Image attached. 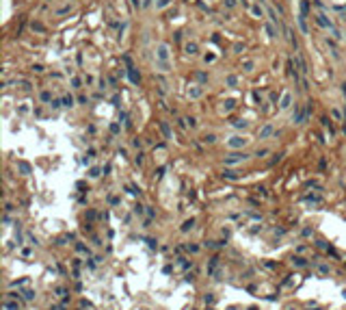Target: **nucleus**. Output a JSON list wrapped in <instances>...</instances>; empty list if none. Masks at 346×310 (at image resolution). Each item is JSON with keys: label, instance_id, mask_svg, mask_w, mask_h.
I'll return each mask as SVG.
<instances>
[{"label": "nucleus", "instance_id": "obj_1", "mask_svg": "<svg viewBox=\"0 0 346 310\" xmlns=\"http://www.w3.org/2000/svg\"><path fill=\"white\" fill-rule=\"evenodd\" d=\"M244 158H249V156H247V154H242V152L227 154V156H225V165H238V163H242Z\"/></svg>", "mask_w": 346, "mask_h": 310}, {"label": "nucleus", "instance_id": "obj_2", "mask_svg": "<svg viewBox=\"0 0 346 310\" xmlns=\"http://www.w3.org/2000/svg\"><path fill=\"white\" fill-rule=\"evenodd\" d=\"M156 61H169V46H167V43H158V48H156Z\"/></svg>", "mask_w": 346, "mask_h": 310}, {"label": "nucleus", "instance_id": "obj_3", "mask_svg": "<svg viewBox=\"0 0 346 310\" xmlns=\"http://www.w3.org/2000/svg\"><path fill=\"white\" fill-rule=\"evenodd\" d=\"M316 22H318V24H320V26H322V28H329V30H331V33H333V30H335V26H333V22H331V20H329V17H327V15H325V13H318V15H316Z\"/></svg>", "mask_w": 346, "mask_h": 310}, {"label": "nucleus", "instance_id": "obj_4", "mask_svg": "<svg viewBox=\"0 0 346 310\" xmlns=\"http://www.w3.org/2000/svg\"><path fill=\"white\" fill-rule=\"evenodd\" d=\"M227 145H229V148H234V150H238V148H242V145H247V139L236 135V137H231V139L227 141Z\"/></svg>", "mask_w": 346, "mask_h": 310}, {"label": "nucleus", "instance_id": "obj_5", "mask_svg": "<svg viewBox=\"0 0 346 310\" xmlns=\"http://www.w3.org/2000/svg\"><path fill=\"white\" fill-rule=\"evenodd\" d=\"M218 260H221L218 256H212V258H210V262H208V273H210V275H216V267H218Z\"/></svg>", "mask_w": 346, "mask_h": 310}, {"label": "nucleus", "instance_id": "obj_6", "mask_svg": "<svg viewBox=\"0 0 346 310\" xmlns=\"http://www.w3.org/2000/svg\"><path fill=\"white\" fill-rule=\"evenodd\" d=\"M223 178H225V180L236 182V180H240V174H238V171H234V169H225V171H223Z\"/></svg>", "mask_w": 346, "mask_h": 310}, {"label": "nucleus", "instance_id": "obj_7", "mask_svg": "<svg viewBox=\"0 0 346 310\" xmlns=\"http://www.w3.org/2000/svg\"><path fill=\"white\" fill-rule=\"evenodd\" d=\"M128 76H130V80H132L134 85H139V80H141V74H139V72H136L132 65L128 67Z\"/></svg>", "mask_w": 346, "mask_h": 310}, {"label": "nucleus", "instance_id": "obj_8", "mask_svg": "<svg viewBox=\"0 0 346 310\" xmlns=\"http://www.w3.org/2000/svg\"><path fill=\"white\" fill-rule=\"evenodd\" d=\"M281 108H290L292 106V95L290 93H284V98H281V104H279Z\"/></svg>", "mask_w": 346, "mask_h": 310}, {"label": "nucleus", "instance_id": "obj_9", "mask_svg": "<svg viewBox=\"0 0 346 310\" xmlns=\"http://www.w3.org/2000/svg\"><path fill=\"white\" fill-rule=\"evenodd\" d=\"M17 169H20L22 176H28V174H30V165H28V163H24V161L17 163Z\"/></svg>", "mask_w": 346, "mask_h": 310}, {"label": "nucleus", "instance_id": "obj_10", "mask_svg": "<svg viewBox=\"0 0 346 310\" xmlns=\"http://www.w3.org/2000/svg\"><path fill=\"white\" fill-rule=\"evenodd\" d=\"M299 26H301L303 35H307V33H309V28H307V17H305V15H301V13H299Z\"/></svg>", "mask_w": 346, "mask_h": 310}, {"label": "nucleus", "instance_id": "obj_11", "mask_svg": "<svg viewBox=\"0 0 346 310\" xmlns=\"http://www.w3.org/2000/svg\"><path fill=\"white\" fill-rule=\"evenodd\" d=\"M156 67L160 72H171V63L169 61H156Z\"/></svg>", "mask_w": 346, "mask_h": 310}, {"label": "nucleus", "instance_id": "obj_12", "mask_svg": "<svg viewBox=\"0 0 346 310\" xmlns=\"http://www.w3.org/2000/svg\"><path fill=\"white\" fill-rule=\"evenodd\" d=\"M273 135V126L268 124V126H264L262 130H260V139H266V137H270Z\"/></svg>", "mask_w": 346, "mask_h": 310}, {"label": "nucleus", "instance_id": "obj_13", "mask_svg": "<svg viewBox=\"0 0 346 310\" xmlns=\"http://www.w3.org/2000/svg\"><path fill=\"white\" fill-rule=\"evenodd\" d=\"M160 130H162V135H165V139H171V128H169L167 122H160Z\"/></svg>", "mask_w": 346, "mask_h": 310}, {"label": "nucleus", "instance_id": "obj_14", "mask_svg": "<svg viewBox=\"0 0 346 310\" xmlns=\"http://www.w3.org/2000/svg\"><path fill=\"white\" fill-rule=\"evenodd\" d=\"M193 228H195V219H186L184 223H182L180 230H182V232H188V230H193Z\"/></svg>", "mask_w": 346, "mask_h": 310}, {"label": "nucleus", "instance_id": "obj_15", "mask_svg": "<svg viewBox=\"0 0 346 310\" xmlns=\"http://www.w3.org/2000/svg\"><path fill=\"white\" fill-rule=\"evenodd\" d=\"M292 265H294V267H307V260H305V258H301V256H294V258H292Z\"/></svg>", "mask_w": 346, "mask_h": 310}, {"label": "nucleus", "instance_id": "obj_16", "mask_svg": "<svg viewBox=\"0 0 346 310\" xmlns=\"http://www.w3.org/2000/svg\"><path fill=\"white\" fill-rule=\"evenodd\" d=\"M297 63H299V67H301V72H303V74H307V63H305L303 61V57H301V54H297Z\"/></svg>", "mask_w": 346, "mask_h": 310}, {"label": "nucleus", "instance_id": "obj_17", "mask_svg": "<svg viewBox=\"0 0 346 310\" xmlns=\"http://www.w3.org/2000/svg\"><path fill=\"white\" fill-rule=\"evenodd\" d=\"M301 15H309V0H301Z\"/></svg>", "mask_w": 346, "mask_h": 310}, {"label": "nucleus", "instance_id": "obj_18", "mask_svg": "<svg viewBox=\"0 0 346 310\" xmlns=\"http://www.w3.org/2000/svg\"><path fill=\"white\" fill-rule=\"evenodd\" d=\"M184 50H186V54H197V43H186L184 46Z\"/></svg>", "mask_w": 346, "mask_h": 310}, {"label": "nucleus", "instance_id": "obj_19", "mask_svg": "<svg viewBox=\"0 0 346 310\" xmlns=\"http://www.w3.org/2000/svg\"><path fill=\"white\" fill-rule=\"evenodd\" d=\"M74 102H76V100L71 98V95H65V98H63V106H65V108H71V106H74Z\"/></svg>", "mask_w": 346, "mask_h": 310}, {"label": "nucleus", "instance_id": "obj_20", "mask_svg": "<svg viewBox=\"0 0 346 310\" xmlns=\"http://www.w3.org/2000/svg\"><path fill=\"white\" fill-rule=\"evenodd\" d=\"M266 13H268V17H270V24H275V26H279V17H277V15H275V11H273V9H268V11H266Z\"/></svg>", "mask_w": 346, "mask_h": 310}, {"label": "nucleus", "instance_id": "obj_21", "mask_svg": "<svg viewBox=\"0 0 346 310\" xmlns=\"http://www.w3.org/2000/svg\"><path fill=\"white\" fill-rule=\"evenodd\" d=\"M177 262H180L182 269H190V267H193V260H186V258H177Z\"/></svg>", "mask_w": 346, "mask_h": 310}, {"label": "nucleus", "instance_id": "obj_22", "mask_svg": "<svg viewBox=\"0 0 346 310\" xmlns=\"http://www.w3.org/2000/svg\"><path fill=\"white\" fill-rule=\"evenodd\" d=\"M22 297H24L26 299V302H33V299H35V291H24V293H22Z\"/></svg>", "mask_w": 346, "mask_h": 310}, {"label": "nucleus", "instance_id": "obj_23", "mask_svg": "<svg viewBox=\"0 0 346 310\" xmlns=\"http://www.w3.org/2000/svg\"><path fill=\"white\" fill-rule=\"evenodd\" d=\"M145 208H147V206H143V204H134V215H143Z\"/></svg>", "mask_w": 346, "mask_h": 310}, {"label": "nucleus", "instance_id": "obj_24", "mask_svg": "<svg viewBox=\"0 0 346 310\" xmlns=\"http://www.w3.org/2000/svg\"><path fill=\"white\" fill-rule=\"evenodd\" d=\"M266 33L270 37H277V30H275V24H266Z\"/></svg>", "mask_w": 346, "mask_h": 310}, {"label": "nucleus", "instance_id": "obj_25", "mask_svg": "<svg viewBox=\"0 0 346 310\" xmlns=\"http://www.w3.org/2000/svg\"><path fill=\"white\" fill-rule=\"evenodd\" d=\"M145 243L149 245V249H158V241L156 239H145Z\"/></svg>", "mask_w": 346, "mask_h": 310}, {"label": "nucleus", "instance_id": "obj_26", "mask_svg": "<svg viewBox=\"0 0 346 310\" xmlns=\"http://www.w3.org/2000/svg\"><path fill=\"white\" fill-rule=\"evenodd\" d=\"M89 178H100V167H91V169H89Z\"/></svg>", "mask_w": 346, "mask_h": 310}, {"label": "nucleus", "instance_id": "obj_27", "mask_svg": "<svg viewBox=\"0 0 346 310\" xmlns=\"http://www.w3.org/2000/svg\"><path fill=\"white\" fill-rule=\"evenodd\" d=\"M234 126H236V128H247L249 122H244V119H236V122H234Z\"/></svg>", "mask_w": 346, "mask_h": 310}, {"label": "nucleus", "instance_id": "obj_28", "mask_svg": "<svg viewBox=\"0 0 346 310\" xmlns=\"http://www.w3.org/2000/svg\"><path fill=\"white\" fill-rule=\"evenodd\" d=\"M169 4H171V0H158L156 9H165V7H169Z\"/></svg>", "mask_w": 346, "mask_h": 310}, {"label": "nucleus", "instance_id": "obj_29", "mask_svg": "<svg viewBox=\"0 0 346 310\" xmlns=\"http://www.w3.org/2000/svg\"><path fill=\"white\" fill-rule=\"evenodd\" d=\"M76 249H78L80 254H86V256H89V247H84L82 243H76Z\"/></svg>", "mask_w": 346, "mask_h": 310}, {"label": "nucleus", "instance_id": "obj_30", "mask_svg": "<svg viewBox=\"0 0 346 310\" xmlns=\"http://www.w3.org/2000/svg\"><path fill=\"white\" fill-rule=\"evenodd\" d=\"M251 13H253L255 17H264V11H262L260 7H253V9H251Z\"/></svg>", "mask_w": 346, "mask_h": 310}, {"label": "nucleus", "instance_id": "obj_31", "mask_svg": "<svg viewBox=\"0 0 346 310\" xmlns=\"http://www.w3.org/2000/svg\"><path fill=\"white\" fill-rule=\"evenodd\" d=\"M203 299H206V306H210V304H214V295H212V293H208V295H206Z\"/></svg>", "mask_w": 346, "mask_h": 310}, {"label": "nucleus", "instance_id": "obj_32", "mask_svg": "<svg viewBox=\"0 0 346 310\" xmlns=\"http://www.w3.org/2000/svg\"><path fill=\"white\" fill-rule=\"evenodd\" d=\"M111 133H113V135H119V133H121L119 124H111Z\"/></svg>", "mask_w": 346, "mask_h": 310}, {"label": "nucleus", "instance_id": "obj_33", "mask_svg": "<svg viewBox=\"0 0 346 310\" xmlns=\"http://www.w3.org/2000/svg\"><path fill=\"white\" fill-rule=\"evenodd\" d=\"M318 271H320V273H331V267L329 265H320V267H318Z\"/></svg>", "mask_w": 346, "mask_h": 310}, {"label": "nucleus", "instance_id": "obj_34", "mask_svg": "<svg viewBox=\"0 0 346 310\" xmlns=\"http://www.w3.org/2000/svg\"><path fill=\"white\" fill-rule=\"evenodd\" d=\"M186 252H190V254H197V252H199V247H197V245H186Z\"/></svg>", "mask_w": 346, "mask_h": 310}, {"label": "nucleus", "instance_id": "obj_35", "mask_svg": "<svg viewBox=\"0 0 346 310\" xmlns=\"http://www.w3.org/2000/svg\"><path fill=\"white\" fill-rule=\"evenodd\" d=\"M203 141H206V143H214L216 137H214V135H206V137H203Z\"/></svg>", "mask_w": 346, "mask_h": 310}, {"label": "nucleus", "instance_id": "obj_36", "mask_svg": "<svg viewBox=\"0 0 346 310\" xmlns=\"http://www.w3.org/2000/svg\"><path fill=\"white\" fill-rule=\"evenodd\" d=\"M236 83H238V78H236V76H227V85H231V87H234Z\"/></svg>", "mask_w": 346, "mask_h": 310}, {"label": "nucleus", "instance_id": "obj_37", "mask_svg": "<svg viewBox=\"0 0 346 310\" xmlns=\"http://www.w3.org/2000/svg\"><path fill=\"white\" fill-rule=\"evenodd\" d=\"M134 163H136V165H143V152H139V154H136Z\"/></svg>", "mask_w": 346, "mask_h": 310}, {"label": "nucleus", "instance_id": "obj_38", "mask_svg": "<svg viewBox=\"0 0 346 310\" xmlns=\"http://www.w3.org/2000/svg\"><path fill=\"white\" fill-rule=\"evenodd\" d=\"M147 217H149V219H154V217H156V211H154L152 206H147Z\"/></svg>", "mask_w": 346, "mask_h": 310}, {"label": "nucleus", "instance_id": "obj_39", "mask_svg": "<svg viewBox=\"0 0 346 310\" xmlns=\"http://www.w3.org/2000/svg\"><path fill=\"white\" fill-rule=\"evenodd\" d=\"M4 308H7V310H17V304H11V302H7V304H4Z\"/></svg>", "mask_w": 346, "mask_h": 310}, {"label": "nucleus", "instance_id": "obj_40", "mask_svg": "<svg viewBox=\"0 0 346 310\" xmlns=\"http://www.w3.org/2000/svg\"><path fill=\"white\" fill-rule=\"evenodd\" d=\"M199 95H201V89H193V91H190V98H199Z\"/></svg>", "mask_w": 346, "mask_h": 310}, {"label": "nucleus", "instance_id": "obj_41", "mask_svg": "<svg viewBox=\"0 0 346 310\" xmlns=\"http://www.w3.org/2000/svg\"><path fill=\"white\" fill-rule=\"evenodd\" d=\"M54 293H56V295H65V293H67V291H65V289H63V286H56V289H54Z\"/></svg>", "mask_w": 346, "mask_h": 310}, {"label": "nucleus", "instance_id": "obj_42", "mask_svg": "<svg viewBox=\"0 0 346 310\" xmlns=\"http://www.w3.org/2000/svg\"><path fill=\"white\" fill-rule=\"evenodd\" d=\"M225 7L227 9H234L236 7V0H225Z\"/></svg>", "mask_w": 346, "mask_h": 310}, {"label": "nucleus", "instance_id": "obj_43", "mask_svg": "<svg viewBox=\"0 0 346 310\" xmlns=\"http://www.w3.org/2000/svg\"><path fill=\"white\" fill-rule=\"evenodd\" d=\"M41 100H43V102H52V100H50V93H48V91H43V93H41Z\"/></svg>", "mask_w": 346, "mask_h": 310}, {"label": "nucleus", "instance_id": "obj_44", "mask_svg": "<svg viewBox=\"0 0 346 310\" xmlns=\"http://www.w3.org/2000/svg\"><path fill=\"white\" fill-rule=\"evenodd\" d=\"M132 7H134V9H141V7H143V2H141V0H132Z\"/></svg>", "mask_w": 346, "mask_h": 310}, {"label": "nucleus", "instance_id": "obj_45", "mask_svg": "<svg viewBox=\"0 0 346 310\" xmlns=\"http://www.w3.org/2000/svg\"><path fill=\"white\" fill-rule=\"evenodd\" d=\"M281 156H284V154H277V156H275V158H273V161H270V163H273V165H275V163H279V161H281Z\"/></svg>", "mask_w": 346, "mask_h": 310}, {"label": "nucleus", "instance_id": "obj_46", "mask_svg": "<svg viewBox=\"0 0 346 310\" xmlns=\"http://www.w3.org/2000/svg\"><path fill=\"white\" fill-rule=\"evenodd\" d=\"M266 154H268V150H257L255 156H266Z\"/></svg>", "mask_w": 346, "mask_h": 310}, {"label": "nucleus", "instance_id": "obj_47", "mask_svg": "<svg viewBox=\"0 0 346 310\" xmlns=\"http://www.w3.org/2000/svg\"><path fill=\"white\" fill-rule=\"evenodd\" d=\"M71 85H74V87H80V78H71Z\"/></svg>", "mask_w": 346, "mask_h": 310}, {"label": "nucleus", "instance_id": "obj_48", "mask_svg": "<svg viewBox=\"0 0 346 310\" xmlns=\"http://www.w3.org/2000/svg\"><path fill=\"white\" fill-rule=\"evenodd\" d=\"M33 30H39V33H41V30H43V26H41V24H33Z\"/></svg>", "mask_w": 346, "mask_h": 310}, {"label": "nucleus", "instance_id": "obj_49", "mask_svg": "<svg viewBox=\"0 0 346 310\" xmlns=\"http://www.w3.org/2000/svg\"><path fill=\"white\" fill-rule=\"evenodd\" d=\"M264 265H266L268 269H275V267H277V265H275V262H270V260H266V262H264Z\"/></svg>", "mask_w": 346, "mask_h": 310}, {"label": "nucleus", "instance_id": "obj_50", "mask_svg": "<svg viewBox=\"0 0 346 310\" xmlns=\"http://www.w3.org/2000/svg\"><path fill=\"white\" fill-rule=\"evenodd\" d=\"M78 104H86V95H80V98H78Z\"/></svg>", "mask_w": 346, "mask_h": 310}, {"label": "nucleus", "instance_id": "obj_51", "mask_svg": "<svg viewBox=\"0 0 346 310\" xmlns=\"http://www.w3.org/2000/svg\"><path fill=\"white\" fill-rule=\"evenodd\" d=\"M152 4V0H143V7H149Z\"/></svg>", "mask_w": 346, "mask_h": 310}, {"label": "nucleus", "instance_id": "obj_52", "mask_svg": "<svg viewBox=\"0 0 346 310\" xmlns=\"http://www.w3.org/2000/svg\"><path fill=\"white\" fill-rule=\"evenodd\" d=\"M342 93L346 95V83H342Z\"/></svg>", "mask_w": 346, "mask_h": 310}, {"label": "nucleus", "instance_id": "obj_53", "mask_svg": "<svg viewBox=\"0 0 346 310\" xmlns=\"http://www.w3.org/2000/svg\"><path fill=\"white\" fill-rule=\"evenodd\" d=\"M344 119H346V106H344Z\"/></svg>", "mask_w": 346, "mask_h": 310}, {"label": "nucleus", "instance_id": "obj_54", "mask_svg": "<svg viewBox=\"0 0 346 310\" xmlns=\"http://www.w3.org/2000/svg\"><path fill=\"white\" fill-rule=\"evenodd\" d=\"M206 310H214V308H206Z\"/></svg>", "mask_w": 346, "mask_h": 310}, {"label": "nucleus", "instance_id": "obj_55", "mask_svg": "<svg viewBox=\"0 0 346 310\" xmlns=\"http://www.w3.org/2000/svg\"><path fill=\"white\" fill-rule=\"evenodd\" d=\"M184 2H190V0H184Z\"/></svg>", "mask_w": 346, "mask_h": 310}, {"label": "nucleus", "instance_id": "obj_56", "mask_svg": "<svg viewBox=\"0 0 346 310\" xmlns=\"http://www.w3.org/2000/svg\"><path fill=\"white\" fill-rule=\"evenodd\" d=\"M316 310H318V308H316Z\"/></svg>", "mask_w": 346, "mask_h": 310}]
</instances>
